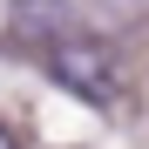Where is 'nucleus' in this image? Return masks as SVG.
Instances as JSON below:
<instances>
[{"label": "nucleus", "instance_id": "nucleus-1", "mask_svg": "<svg viewBox=\"0 0 149 149\" xmlns=\"http://www.w3.org/2000/svg\"><path fill=\"white\" fill-rule=\"evenodd\" d=\"M41 68H47V81H61L68 95H81L88 109H109L115 95H122V68L102 41H88V34H61V41H47L41 47Z\"/></svg>", "mask_w": 149, "mask_h": 149}, {"label": "nucleus", "instance_id": "nucleus-2", "mask_svg": "<svg viewBox=\"0 0 149 149\" xmlns=\"http://www.w3.org/2000/svg\"><path fill=\"white\" fill-rule=\"evenodd\" d=\"M0 149H20V142H14V129H7V122H0Z\"/></svg>", "mask_w": 149, "mask_h": 149}]
</instances>
